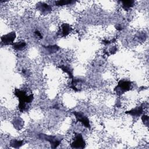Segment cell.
I'll use <instances>...</instances> for the list:
<instances>
[{"label": "cell", "mask_w": 149, "mask_h": 149, "mask_svg": "<svg viewBox=\"0 0 149 149\" xmlns=\"http://www.w3.org/2000/svg\"><path fill=\"white\" fill-rule=\"evenodd\" d=\"M16 38V33L15 31H12L7 34L3 35L1 37L2 42L5 45H12L14 43L13 41Z\"/></svg>", "instance_id": "8992f818"}, {"label": "cell", "mask_w": 149, "mask_h": 149, "mask_svg": "<svg viewBox=\"0 0 149 149\" xmlns=\"http://www.w3.org/2000/svg\"><path fill=\"white\" fill-rule=\"evenodd\" d=\"M35 34L38 36V37H39L40 38H42V35H41V33H40L38 30H36V31H35Z\"/></svg>", "instance_id": "e0dca14e"}, {"label": "cell", "mask_w": 149, "mask_h": 149, "mask_svg": "<svg viewBox=\"0 0 149 149\" xmlns=\"http://www.w3.org/2000/svg\"><path fill=\"white\" fill-rule=\"evenodd\" d=\"M132 88V83L127 80H120L118 82V85L115 87L114 90L116 94L120 95L125 92L129 91Z\"/></svg>", "instance_id": "7a4b0ae2"}, {"label": "cell", "mask_w": 149, "mask_h": 149, "mask_svg": "<svg viewBox=\"0 0 149 149\" xmlns=\"http://www.w3.org/2000/svg\"><path fill=\"white\" fill-rule=\"evenodd\" d=\"M43 47L47 49V51L49 54L55 53V52H57L59 49V47L58 45H48V46H43Z\"/></svg>", "instance_id": "4fadbf2b"}, {"label": "cell", "mask_w": 149, "mask_h": 149, "mask_svg": "<svg viewBox=\"0 0 149 149\" xmlns=\"http://www.w3.org/2000/svg\"><path fill=\"white\" fill-rule=\"evenodd\" d=\"M39 138L41 140H46L49 142L51 144V147L52 148H56L61 143L62 138H61L58 136H51V135H47L45 134L41 133L38 135Z\"/></svg>", "instance_id": "3957f363"}, {"label": "cell", "mask_w": 149, "mask_h": 149, "mask_svg": "<svg viewBox=\"0 0 149 149\" xmlns=\"http://www.w3.org/2000/svg\"><path fill=\"white\" fill-rule=\"evenodd\" d=\"M24 144L23 140H12L10 142V144L12 147L14 148H19Z\"/></svg>", "instance_id": "5bb4252c"}, {"label": "cell", "mask_w": 149, "mask_h": 149, "mask_svg": "<svg viewBox=\"0 0 149 149\" xmlns=\"http://www.w3.org/2000/svg\"><path fill=\"white\" fill-rule=\"evenodd\" d=\"M122 2V7L125 10H128L132 7L133 6L134 1H121Z\"/></svg>", "instance_id": "30bf717a"}, {"label": "cell", "mask_w": 149, "mask_h": 149, "mask_svg": "<svg viewBox=\"0 0 149 149\" xmlns=\"http://www.w3.org/2000/svg\"><path fill=\"white\" fill-rule=\"evenodd\" d=\"M14 94L18 98L19 101L18 108L19 110L21 112L27 111L34 98L33 94L31 90L29 88H15Z\"/></svg>", "instance_id": "6da1fadb"}, {"label": "cell", "mask_w": 149, "mask_h": 149, "mask_svg": "<svg viewBox=\"0 0 149 149\" xmlns=\"http://www.w3.org/2000/svg\"><path fill=\"white\" fill-rule=\"evenodd\" d=\"M72 30L70 26L67 23H63L61 26V34L62 37L67 36Z\"/></svg>", "instance_id": "9c48e42d"}, {"label": "cell", "mask_w": 149, "mask_h": 149, "mask_svg": "<svg viewBox=\"0 0 149 149\" xmlns=\"http://www.w3.org/2000/svg\"><path fill=\"white\" fill-rule=\"evenodd\" d=\"M143 110H144V107H143V104H142L139 107H137L129 111H126L125 113L134 116H139L143 113Z\"/></svg>", "instance_id": "ba28073f"}, {"label": "cell", "mask_w": 149, "mask_h": 149, "mask_svg": "<svg viewBox=\"0 0 149 149\" xmlns=\"http://www.w3.org/2000/svg\"><path fill=\"white\" fill-rule=\"evenodd\" d=\"M70 146L71 147L74 148H83L85 147L86 143L80 133H76L73 141Z\"/></svg>", "instance_id": "277c9868"}, {"label": "cell", "mask_w": 149, "mask_h": 149, "mask_svg": "<svg viewBox=\"0 0 149 149\" xmlns=\"http://www.w3.org/2000/svg\"><path fill=\"white\" fill-rule=\"evenodd\" d=\"M26 45V42L24 41H20L17 42H14L12 44L13 48L16 50H22Z\"/></svg>", "instance_id": "7c38bea8"}, {"label": "cell", "mask_w": 149, "mask_h": 149, "mask_svg": "<svg viewBox=\"0 0 149 149\" xmlns=\"http://www.w3.org/2000/svg\"><path fill=\"white\" fill-rule=\"evenodd\" d=\"M59 68L62 69L63 71L65 72L68 74L70 78L73 79V69L69 66V65H61L59 66Z\"/></svg>", "instance_id": "8fae6325"}, {"label": "cell", "mask_w": 149, "mask_h": 149, "mask_svg": "<svg viewBox=\"0 0 149 149\" xmlns=\"http://www.w3.org/2000/svg\"><path fill=\"white\" fill-rule=\"evenodd\" d=\"M73 2H74V1H55V5L56 6H63V5H69L72 3Z\"/></svg>", "instance_id": "9a60e30c"}, {"label": "cell", "mask_w": 149, "mask_h": 149, "mask_svg": "<svg viewBox=\"0 0 149 149\" xmlns=\"http://www.w3.org/2000/svg\"><path fill=\"white\" fill-rule=\"evenodd\" d=\"M73 113L75 116L77 122H81L88 129H90L91 126H90L89 119L83 113L81 112L74 111L73 112Z\"/></svg>", "instance_id": "5b68a950"}, {"label": "cell", "mask_w": 149, "mask_h": 149, "mask_svg": "<svg viewBox=\"0 0 149 149\" xmlns=\"http://www.w3.org/2000/svg\"><path fill=\"white\" fill-rule=\"evenodd\" d=\"M116 29L118 30H122V27L120 26V25H117V26H116Z\"/></svg>", "instance_id": "ac0fdd59"}, {"label": "cell", "mask_w": 149, "mask_h": 149, "mask_svg": "<svg viewBox=\"0 0 149 149\" xmlns=\"http://www.w3.org/2000/svg\"><path fill=\"white\" fill-rule=\"evenodd\" d=\"M37 9L43 15H47L52 10L51 6L44 2H40L37 4Z\"/></svg>", "instance_id": "52a82bcc"}, {"label": "cell", "mask_w": 149, "mask_h": 149, "mask_svg": "<svg viewBox=\"0 0 149 149\" xmlns=\"http://www.w3.org/2000/svg\"><path fill=\"white\" fill-rule=\"evenodd\" d=\"M141 119H142L144 124L145 125H146L147 126H148V116L147 115H143L141 117Z\"/></svg>", "instance_id": "2e32d148"}]
</instances>
